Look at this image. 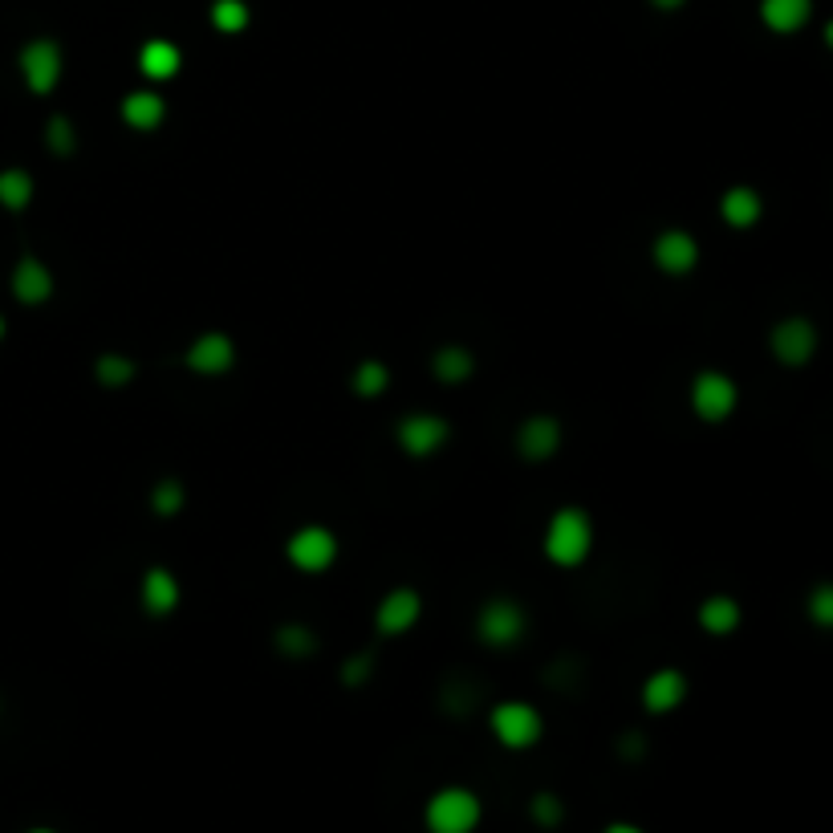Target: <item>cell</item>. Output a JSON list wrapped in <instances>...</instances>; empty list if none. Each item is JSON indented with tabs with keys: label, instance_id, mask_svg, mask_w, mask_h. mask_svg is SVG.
<instances>
[{
	"label": "cell",
	"instance_id": "6da1fadb",
	"mask_svg": "<svg viewBox=\"0 0 833 833\" xmlns=\"http://www.w3.org/2000/svg\"><path fill=\"white\" fill-rule=\"evenodd\" d=\"M594 549V521L585 509H558L545 529V558L561 570L582 565Z\"/></svg>",
	"mask_w": 833,
	"mask_h": 833
},
{
	"label": "cell",
	"instance_id": "7a4b0ae2",
	"mask_svg": "<svg viewBox=\"0 0 833 833\" xmlns=\"http://www.w3.org/2000/svg\"><path fill=\"white\" fill-rule=\"evenodd\" d=\"M480 817H484V805L464 785H448L440 793H431L428 810H423L428 833H476Z\"/></svg>",
	"mask_w": 833,
	"mask_h": 833
},
{
	"label": "cell",
	"instance_id": "3957f363",
	"mask_svg": "<svg viewBox=\"0 0 833 833\" xmlns=\"http://www.w3.org/2000/svg\"><path fill=\"white\" fill-rule=\"evenodd\" d=\"M489 727H492V736L504 744V749L512 752H524V749H533L536 740L545 736V720H541V712H536L533 703H524V700H504L492 707L489 715Z\"/></svg>",
	"mask_w": 833,
	"mask_h": 833
},
{
	"label": "cell",
	"instance_id": "277c9868",
	"mask_svg": "<svg viewBox=\"0 0 833 833\" xmlns=\"http://www.w3.org/2000/svg\"><path fill=\"white\" fill-rule=\"evenodd\" d=\"M740 403L736 382L727 379L724 370H703L691 382V411L703 419V423H724Z\"/></svg>",
	"mask_w": 833,
	"mask_h": 833
},
{
	"label": "cell",
	"instance_id": "5b68a950",
	"mask_svg": "<svg viewBox=\"0 0 833 833\" xmlns=\"http://www.w3.org/2000/svg\"><path fill=\"white\" fill-rule=\"evenodd\" d=\"M769 350H773L781 367H805L817 354V325L810 318H801V313L781 318L773 325V333H769Z\"/></svg>",
	"mask_w": 833,
	"mask_h": 833
},
{
	"label": "cell",
	"instance_id": "8992f818",
	"mask_svg": "<svg viewBox=\"0 0 833 833\" xmlns=\"http://www.w3.org/2000/svg\"><path fill=\"white\" fill-rule=\"evenodd\" d=\"M285 553L293 561V570L301 573H325L338 558V536L325 524H305L285 541Z\"/></svg>",
	"mask_w": 833,
	"mask_h": 833
},
{
	"label": "cell",
	"instance_id": "52a82bcc",
	"mask_svg": "<svg viewBox=\"0 0 833 833\" xmlns=\"http://www.w3.org/2000/svg\"><path fill=\"white\" fill-rule=\"evenodd\" d=\"M476 631L480 639L489 646H516L524 639V631H529V619H524L521 602H512V598H492L489 606L480 610L476 619Z\"/></svg>",
	"mask_w": 833,
	"mask_h": 833
},
{
	"label": "cell",
	"instance_id": "ba28073f",
	"mask_svg": "<svg viewBox=\"0 0 833 833\" xmlns=\"http://www.w3.org/2000/svg\"><path fill=\"white\" fill-rule=\"evenodd\" d=\"M448 440H452V428L440 415H431V411H415V415H407L399 423V448L407 455H415V460L435 455Z\"/></svg>",
	"mask_w": 833,
	"mask_h": 833
},
{
	"label": "cell",
	"instance_id": "9c48e42d",
	"mask_svg": "<svg viewBox=\"0 0 833 833\" xmlns=\"http://www.w3.org/2000/svg\"><path fill=\"white\" fill-rule=\"evenodd\" d=\"M21 73H24V82H29V90H33V94H49V90L61 82V49H58V41H46V37L29 41V46L21 49Z\"/></svg>",
	"mask_w": 833,
	"mask_h": 833
},
{
	"label": "cell",
	"instance_id": "30bf717a",
	"mask_svg": "<svg viewBox=\"0 0 833 833\" xmlns=\"http://www.w3.org/2000/svg\"><path fill=\"white\" fill-rule=\"evenodd\" d=\"M188 370H195V374H203V379H215V374H228L232 370V362H237V345H232V338L228 333H200L195 342L188 345Z\"/></svg>",
	"mask_w": 833,
	"mask_h": 833
},
{
	"label": "cell",
	"instance_id": "8fae6325",
	"mask_svg": "<svg viewBox=\"0 0 833 833\" xmlns=\"http://www.w3.org/2000/svg\"><path fill=\"white\" fill-rule=\"evenodd\" d=\"M651 257H655V264L666 277H683L700 264V244H695V237L683 232V228H666V232H659Z\"/></svg>",
	"mask_w": 833,
	"mask_h": 833
},
{
	"label": "cell",
	"instance_id": "7c38bea8",
	"mask_svg": "<svg viewBox=\"0 0 833 833\" xmlns=\"http://www.w3.org/2000/svg\"><path fill=\"white\" fill-rule=\"evenodd\" d=\"M423 614V598L415 590H391V594L379 602V614H374V626L379 634H407Z\"/></svg>",
	"mask_w": 833,
	"mask_h": 833
},
{
	"label": "cell",
	"instance_id": "4fadbf2b",
	"mask_svg": "<svg viewBox=\"0 0 833 833\" xmlns=\"http://www.w3.org/2000/svg\"><path fill=\"white\" fill-rule=\"evenodd\" d=\"M683 700H688V675H683L679 666H663V671H655V675L643 683V703L651 715L675 712Z\"/></svg>",
	"mask_w": 833,
	"mask_h": 833
},
{
	"label": "cell",
	"instance_id": "5bb4252c",
	"mask_svg": "<svg viewBox=\"0 0 833 833\" xmlns=\"http://www.w3.org/2000/svg\"><path fill=\"white\" fill-rule=\"evenodd\" d=\"M516 448L524 460H549L561 448V423L553 415H533L524 419L516 431Z\"/></svg>",
	"mask_w": 833,
	"mask_h": 833
},
{
	"label": "cell",
	"instance_id": "9a60e30c",
	"mask_svg": "<svg viewBox=\"0 0 833 833\" xmlns=\"http://www.w3.org/2000/svg\"><path fill=\"white\" fill-rule=\"evenodd\" d=\"M53 293V273L37 257H21L17 269H12V298L24 301V305H41Z\"/></svg>",
	"mask_w": 833,
	"mask_h": 833
},
{
	"label": "cell",
	"instance_id": "2e32d148",
	"mask_svg": "<svg viewBox=\"0 0 833 833\" xmlns=\"http://www.w3.org/2000/svg\"><path fill=\"white\" fill-rule=\"evenodd\" d=\"M119 114L131 131H159L167 119V102L155 94V90H134V94L122 98Z\"/></svg>",
	"mask_w": 833,
	"mask_h": 833
},
{
	"label": "cell",
	"instance_id": "e0dca14e",
	"mask_svg": "<svg viewBox=\"0 0 833 833\" xmlns=\"http://www.w3.org/2000/svg\"><path fill=\"white\" fill-rule=\"evenodd\" d=\"M720 215H724L727 228H756L764 215V200L756 188H727L724 200H720Z\"/></svg>",
	"mask_w": 833,
	"mask_h": 833
},
{
	"label": "cell",
	"instance_id": "ac0fdd59",
	"mask_svg": "<svg viewBox=\"0 0 833 833\" xmlns=\"http://www.w3.org/2000/svg\"><path fill=\"white\" fill-rule=\"evenodd\" d=\"M813 17V0H761V21L773 33H801Z\"/></svg>",
	"mask_w": 833,
	"mask_h": 833
},
{
	"label": "cell",
	"instance_id": "d6986e66",
	"mask_svg": "<svg viewBox=\"0 0 833 833\" xmlns=\"http://www.w3.org/2000/svg\"><path fill=\"white\" fill-rule=\"evenodd\" d=\"M175 606H179V582H175V573L163 570V565H155V570H147V578H143V610H147V614H155V619H163V614H171Z\"/></svg>",
	"mask_w": 833,
	"mask_h": 833
},
{
	"label": "cell",
	"instance_id": "ffe728a7",
	"mask_svg": "<svg viewBox=\"0 0 833 833\" xmlns=\"http://www.w3.org/2000/svg\"><path fill=\"white\" fill-rule=\"evenodd\" d=\"M431 370H435V379L448 382V387H460V382L476 370V358L468 354L464 345H440L435 350V358H431Z\"/></svg>",
	"mask_w": 833,
	"mask_h": 833
},
{
	"label": "cell",
	"instance_id": "44dd1931",
	"mask_svg": "<svg viewBox=\"0 0 833 833\" xmlns=\"http://www.w3.org/2000/svg\"><path fill=\"white\" fill-rule=\"evenodd\" d=\"M700 626L707 634H732L740 626V602L727 594H712L700 606Z\"/></svg>",
	"mask_w": 833,
	"mask_h": 833
},
{
	"label": "cell",
	"instance_id": "7402d4cb",
	"mask_svg": "<svg viewBox=\"0 0 833 833\" xmlns=\"http://www.w3.org/2000/svg\"><path fill=\"white\" fill-rule=\"evenodd\" d=\"M179 49L171 46V41H147L143 53H139V66H143L147 78H155V82H167V78H175L179 73Z\"/></svg>",
	"mask_w": 833,
	"mask_h": 833
},
{
	"label": "cell",
	"instance_id": "603a6c76",
	"mask_svg": "<svg viewBox=\"0 0 833 833\" xmlns=\"http://www.w3.org/2000/svg\"><path fill=\"white\" fill-rule=\"evenodd\" d=\"M29 200H33V175L21 171V167L0 171V208L21 212V208H29Z\"/></svg>",
	"mask_w": 833,
	"mask_h": 833
},
{
	"label": "cell",
	"instance_id": "cb8c5ba5",
	"mask_svg": "<svg viewBox=\"0 0 833 833\" xmlns=\"http://www.w3.org/2000/svg\"><path fill=\"white\" fill-rule=\"evenodd\" d=\"M387 382H391V370L370 358V362H358L350 387H354V394H362V399H374V394L387 391Z\"/></svg>",
	"mask_w": 833,
	"mask_h": 833
},
{
	"label": "cell",
	"instance_id": "d4e9b609",
	"mask_svg": "<svg viewBox=\"0 0 833 833\" xmlns=\"http://www.w3.org/2000/svg\"><path fill=\"white\" fill-rule=\"evenodd\" d=\"M318 646V634L310 631V626H298V622H289V626H281L277 631V651L289 659H305Z\"/></svg>",
	"mask_w": 833,
	"mask_h": 833
},
{
	"label": "cell",
	"instance_id": "484cf974",
	"mask_svg": "<svg viewBox=\"0 0 833 833\" xmlns=\"http://www.w3.org/2000/svg\"><path fill=\"white\" fill-rule=\"evenodd\" d=\"M98 382L102 387H110V391H119V387H127V382H134V362L122 354H102L94 367Z\"/></svg>",
	"mask_w": 833,
	"mask_h": 833
},
{
	"label": "cell",
	"instance_id": "4316f807",
	"mask_svg": "<svg viewBox=\"0 0 833 833\" xmlns=\"http://www.w3.org/2000/svg\"><path fill=\"white\" fill-rule=\"evenodd\" d=\"M805 610H810V622L822 626V631H833V582H817L805 598Z\"/></svg>",
	"mask_w": 833,
	"mask_h": 833
},
{
	"label": "cell",
	"instance_id": "83f0119b",
	"mask_svg": "<svg viewBox=\"0 0 833 833\" xmlns=\"http://www.w3.org/2000/svg\"><path fill=\"white\" fill-rule=\"evenodd\" d=\"M212 24L220 33H240V29L249 24V4H244V0H215Z\"/></svg>",
	"mask_w": 833,
	"mask_h": 833
},
{
	"label": "cell",
	"instance_id": "f1b7e54d",
	"mask_svg": "<svg viewBox=\"0 0 833 833\" xmlns=\"http://www.w3.org/2000/svg\"><path fill=\"white\" fill-rule=\"evenodd\" d=\"M183 500H188V492H183V484L179 480H159L155 492H151V509L159 512V516H175L179 509H183Z\"/></svg>",
	"mask_w": 833,
	"mask_h": 833
},
{
	"label": "cell",
	"instance_id": "f546056e",
	"mask_svg": "<svg viewBox=\"0 0 833 833\" xmlns=\"http://www.w3.org/2000/svg\"><path fill=\"white\" fill-rule=\"evenodd\" d=\"M46 143H49V151H53V155H73V147H78V134H73V122L66 119V114L49 119Z\"/></svg>",
	"mask_w": 833,
	"mask_h": 833
},
{
	"label": "cell",
	"instance_id": "4dcf8cb0",
	"mask_svg": "<svg viewBox=\"0 0 833 833\" xmlns=\"http://www.w3.org/2000/svg\"><path fill=\"white\" fill-rule=\"evenodd\" d=\"M529 813H533L536 825H545V830H558L561 817H565V805H561L553 793H536L533 805H529Z\"/></svg>",
	"mask_w": 833,
	"mask_h": 833
},
{
	"label": "cell",
	"instance_id": "1f68e13d",
	"mask_svg": "<svg viewBox=\"0 0 833 833\" xmlns=\"http://www.w3.org/2000/svg\"><path fill=\"white\" fill-rule=\"evenodd\" d=\"M370 666H374V659H370V655L345 659V663H342V683H345V688H358V683H367Z\"/></svg>",
	"mask_w": 833,
	"mask_h": 833
},
{
	"label": "cell",
	"instance_id": "d6a6232c",
	"mask_svg": "<svg viewBox=\"0 0 833 833\" xmlns=\"http://www.w3.org/2000/svg\"><path fill=\"white\" fill-rule=\"evenodd\" d=\"M602 833H643V830H639V825H634V822H610Z\"/></svg>",
	"mask_w": 833,
	"mask_h": 833
},
{
	"label": "cell",
	"instance_id": "836d02e7",
	"mask_svg": "<svg viewBox=\"0 0 833 833\" xmlns=\"http://www.w3.org/2000/svg\"><path fill=\"white\" fill-rule=\"evenodd\" d=\"M643 749H646V744H639V736H626V744H622V752H626V756H639Z\"/></svg>",
	"mask_w": 833,
	"mask_h": 833
},
{
	"label": "cell",
	"instance_id": "e575fe53",
	"mask_svg": "<svg viewBox=\"0 0 833 833\" xmlns=\"http://www.w3.org/2000/svg\"><path fill=\"white\" fill-rule=\"evenodd\" d=\"M651 4H659V9H679V4H688V0H651Z\"/></svg>",
	"mask_w": 833,
	"mask_h": 833
},
{
	"label": "cell",
	"instance_id": "d590c367",
	"mask_svg": "<svg viewBox=\"0 0 833 833\" xmlns=\"http://www.w3.org/2000/svg\"><path fill=\"white\" fill-rule=\"evenodd\" d=\"M822 37H825V46H830V49H833V17H830V21H825V29H822Z\"/></svg>",
	"mask_w": 833,
	"mask_h": 833
},
{
	"label": "cell",
	"instance_id": "8d00e7d4",
	"mask_svg": "<svg viewBox=\"0 0 833 833\" xmlns=\"http://www.w3.org/2000/svg\"><path fill=\"white\" fill-rule=\"evenodd\" d=\"M29 833H58V830H46V825H41V830H29Z\"/></svg>",
	"mask_w": 833,
	"mask_h": 833
},
{
	"label": "cell",
	"instance_id": "74e56055",
	"mask_svg": "<svg viewBox=\"0 0 833 833\" xmlns=\"http://www.w3.org/2000/svg\"><path fill=\"white\" fill-rule=\"evenodd\" d=\"M0 338H4V318H0Z\"/></svg>",
	"mask_w": 833,
	"mask_h": 833
}]
</instances>
